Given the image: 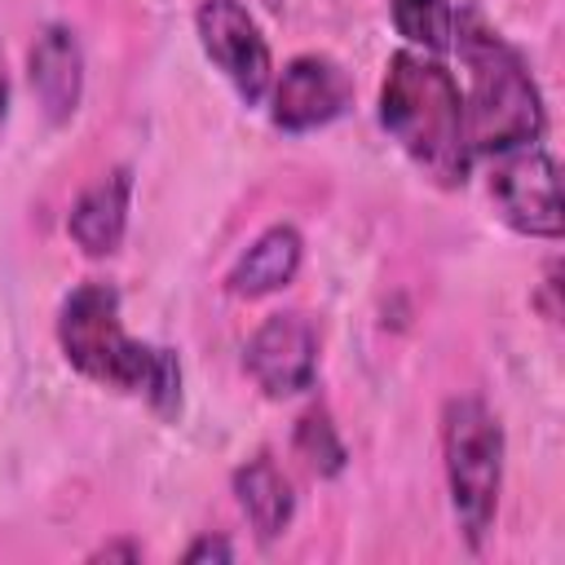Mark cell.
<instances>
[{"mask_svg":"<svg viewBox=\"0 0 565 565\" xmlns=\"http://www.w3.org/2000/svg\"><path fill=\"white\" fill-rule=\"evenodd\" d=\"M380 124L437 185L459 190L468 181L472 150L463 132V93L433 53L397 49L388 57L380 84Z\"/></svg>","mask_w":565,"mask_h":565,"instance_id":"6da1fadb","label":"cell"},{"mask_svg":"<svg viewBox=\"0 0 565 565\" xmlns=\"http://www.w3.org/2000/svg\"><path fill=\"white\" fill-rule=\"evenodd\" d=\"M468 66L463 93V132L472 154H503L516 146H534L547 128L543 93L525 66V57L477 13H455V40Z\"/></svg>","mask_w":565,"mask_h":565,"instance_id":"7a4b0ae2","label":"cell"},{"mask_svg":"<svg viewBox=\"0 0 565 565\" xmlns=\"http://www.w3.org/2000/svg\"><path fill=\"white\" fill-rule=\"evenodd\" d=\"M441 455L450 512L463 543L477 552L494 525L503 490V424L481 397H450L441 406Z\"/></svg>","mask_w":565,"mask_h":565,"instance_id":"3957f363","label":"cell"},{"mask_svg":"<svg viewBox=\"0 0 565 565\" xmlns=\"http://www.w3.org/2000/svg\"><path fill=\"white\" fill-rule=\"evenodd\" d=\"M57 344H62V358L79 375H88L97 384H110L119 393H141L146 380H150L154 353H159V344L132 340L124 331L119 291L110 282H79L62 300Z\"/></svg>","mask_w":565,"mask_h":565,"instance_id":"277c9868","label":"cell"},{"mask_svg":"<svg viewBox=\"0 0 565 565\" xmlns=\"http://www.w3.org/2000/svg\"><path fill=\"white\" fill-rule=\"evenodd\" d=\"M490 203L499 221L525 238L556 243L565 234L561 172L543 146H516L499 154V163L490 168Z\"/></svg>","mask_w":565,"mask_h":565,"instance_id":"5b68a950","label":"cell"},{"mask_svg":"<svg viewBox=\"0 0 565 565\" xmlns=\"http://www.w3.org/2000/svg\"><path fill=\"white\" fill-rule=\"evenodd\" d=\"M194 31L207 62L234 84V93L256 106L274 84V53L260 35V22L247 13L243 0H203L194 9Z\"/></svg>","mask_w":565,"mask_h":565,"instance_id":"8992f818","label":"cell"},{"mask_svg":"<svg viewBox=\"0 0 565 565\" xmlns=\"http://www.w3.org/2000/svg\"><path fill=\"white\" fill-rule=\"evenodd\" d=\"M243 371L274 402L313 388V380H318V331H313V322L296 309L269 313L243 349Z\"/></svg>","mask_w":565,"mask_h":565,"instance_id":"52a82bcc","label":"cell"},{"mask_svg":"<svg viewBox=\"0 0 565 565\" xmlns=\"http://www.w3.org/2000/svg\"><path fill=\"white\" fill-rule=\"evenodd\" d=\"M353 102V84L340 62L322 53H300L269 84V119L282 132H313L340 119Z\"/></svg>","mask_w":565,"mask_h":565,"instance_id":"ba28073f","label":"cell"},{"mask_svg":"<svg viewBox=\"0 0 565 565\" xmlns=\"http://www.w3.org/2000/svg\"><path fill=\"white\" fill-rule=\"evenodd\" d=\"M26 75H31V93L35 106L44 110L49 124H71L84 97V49L79 35L62 22H49L26 57Z\"/></svg>","mask_w":565,"mask_h":565,"instance_id":"9c48e42d","label":"cell"},{"mask_svg":"<svg viewBox=\"0 0 565 565\" xmlns=\"http://www.w3.org/2000/svg\"><path fill=\"white\" fill-rule=\"evenodd\" d=\"M128 207H132V172L128 168H110L88 190H79V199L71 203V212H66L71 243L84 256L119 252V243L128 234Z\"/></svg>","mask_w":565,"mask_h":565,"instance_id":"30bf717a","label":"cell"},{"mask_svg":"<svg viewBox=\"0 0 565 565\" xmlns=\"http://www.w3.org/2000/svg\"><path fill=\"white\" fill-rule=\"evenodd\" d=\"M300 260H305V238L296 225H269L265 234L252 238V247L230 265L225 274V291L238 296V300H260V296H274L282 291L296 274H300Z\"/></svg>","mask_w":565,"mask_h":565,"instance_id":"8fae6325","label":"cell"},{"mask_svg":"<svg viewBox=\"0 0 565 565\" xmlns=\"http://www.w3.org/2000/svg\"><path fill=\"white\" fill-rule=\"evenodd\" d=\"M230 481H234V499H238L252 534L260 543H274L296 516V494H291V481L282 477V468L269 455H256V459L238 463Z\"/></svg>","mask_w":565,"mask_h":565,"instance_id":"7c38bea8","label":"cell"},{"mask_svg":"<svg viewBox=\"0 0 565 565\" xmlns=\"http://www.w3.org/2000/svg\"><path fill=\"white\" fill-rule=\"evenodd\" d=\"M397 35L419 53H446L455 40V4L450 0H393Z\"/></svg>","mask_w":565,"mask_h":565,"instance_id":"4fadbf2b","label":"cell"},{"mask_svg":"<svg viewBox=\"0 0 565 565\" xmlns=\"http://www.w3.org/2000/svg\"><path fill=\"white\" fill-rule=\"evenodd\" d=\"M291 446H296V455L305 459V468L313 477H340L344 463H349V450H344V441H340V433H335V424H331V415L322 406H309L296 419Z\"/></svg>","mask_w":565,"mask_h":565,"instance_id":"5bb4252c","label":"cell"},{"mask_svg":"<svg viewBox=\"0 0 565 565\" xmlns=\"http://www.w3.org/2000/svg\"><path fill=\"white\" fill-rule=\"evenodd\" d=\"M141 397H146V406L159 419L177 424V415H181V358L172 349H159L154 353V366H150V380H146Z\"/></svg>","mask_w":565,"mask_h":565,"instance_id":"9a60e30c","label":"cell"},{"mask_svg":"<svg viewBox=\"0 0 565 565\" xmlns=\"http://www.w3.org/2000/svg\"><path fill=\"white\" fill-rule=\"evenodd\" d=\"M185 565H230L234 561V543L225 534H199L185 552H181Z\"/></svg>","mask_w":565,"mask_h":565,"instance_id":"2e32d148","label":"cell"},{"mask_svg":"<svg viewBox=\"0 0 565 565\" xmlns=\"http://www.w3.org/2000/svg\"><path fill=\"white\" fill-rule=\"evenodd\" d=\"M88 561H141V543H132V539H110V543L93 547Z\"/></svg>","mask_w":565,"mask_h":565,"instance_id":"e0dca14e","label":"cell"},{"mask_svg":"<svg viewBox=\"0 0 565 565\" xmlns=\"http://www.w3.org/2000/svg\"><path fill=\"white\" fill-rule=\"evenodd\" d=\"M9 115V75H4V57H0V124Z\"/></svg>","mask_w":565,"mask_h":565,"instance_id":"ac0fdd59","label":"cell"}]
</instances>
